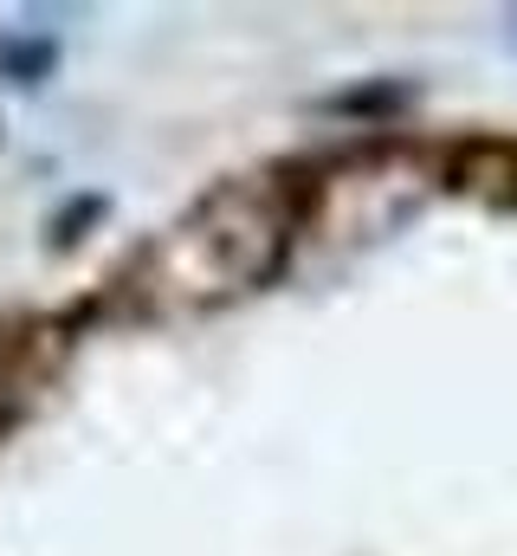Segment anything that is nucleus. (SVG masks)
<instances>
[{
  "label": "nucleus",
  "mask_w": 517,
  "mask_h": 556,
  "mask_svg": "<svg viewBox=\"0 0 517 556\" xmlns=\"http://www.w3.org/2000/svg\"><path fill=\"white\" fill-rule=\"evenodd\" d=\"M505 201H512V207H517V162H512V188H505Z\"/></svg>",
  "instance_id": "f03ea898"
},
{
  "label": "nucleus",
  "mask_w": 517,
  "mask_h": 556,
  "mask_svg": "<svg viewBox=\"0 0 517 556\" xmlns=\"http://www.w3.org/2000/svg\"><path fill=\"white\" fill-rule=\"evenodd\" d=\"M285 240H291L285 194L240 181V188H220L214 201H201L194 220H181L155 260H162L168 285L188 298H234L278 273Z\"/></svg>",
  "instance_id": "f257e3e1"
}]
</instances>
